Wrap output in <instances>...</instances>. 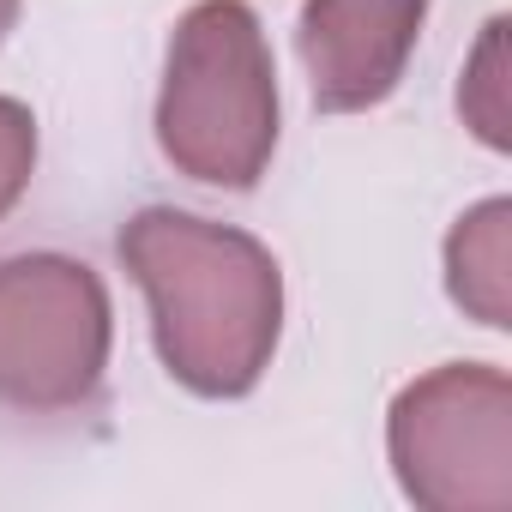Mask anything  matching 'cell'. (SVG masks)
<instances>
[{"mask_svg": "<svg viewBox=\"0 0 512 512\" xmlns=\"http://www.w3.org/2000/svg\"><path fill=\"white\" fill-rule=\"evenodd\" d=\"M121 266L151 302L163 368L199 398H241L272 368L284 332V272L241 229L169 205L121 229Z\"/></svg>", "mask_w": 512, "mask_h": 512, "instance_id": "1", "label": "cell"}, {"mask_svg": "<svg viewBox=\"0 0 512 512\" xmlns=\"http://www.w3.org/2000/svg\"><path fill=\"white\" fill-rule=\"evenodd\" d=\"M163 157L199 181L247 193L278 151V73L247 0H199L169 37L157 97Z\"/></svg>", "mask_w": 512, "mask_h": 512, "instance_id": "2", "label": "cell"}, {"mask_svg": "<svg viewBox=\"0 0 512 512\" xmlns=\"http://www.w3.org/2000/svg\"><path fill=\"white\" fill-rule=\"evenodd\" d=\"M386 446L422 512L512 506V380L488 362H446L392 398Z\"/></svg>", "mask_w": 512, "mask_h": 512, "instance_id": "3", "label": "cell"}, {"mask_svg": "<svg viewBox=\"0 0 512 512\" xmlns=\"http://www.w3.org/2000/svg\"><path fill=\"white\" fill-rule=\"evenodd\" d=\"M109 368L103 278L67 253L0 260V404L61 416L91 404Z\"/></svg>", "mask_w": 512, "mask_h": 512, "instance_id": "4", "label": "cell"}, {"mask_svg": "<svg viewBox=\"0 0 512 512\" xmlns=\"http://www.w3.org/2000/svg\"><path fill=\"white\" fill-rule=\"evenodd\" d=\"M428 0H308L296 49L308 91L326 115H362L386 103L416 55Z\"/></svg>", "mask_w": 512, "mask_h": 512, "instance_id": "5", "label": "cell"}, {"mask_svg": "<svg viewBox=\"0 0 512 512\" xmlns=\"http://www.w3.org/2000/svg\"><path fill=\"white\" fill-rule=\"evenodd\" d=\"M446 290L488 332L512 326V205L482 199L446 235Z\"/></svg>", "mask_w": 512, "mask_h": 512, "instance_id": "6", "label": "cell"}, {"mask_svg": "<svg viewBox=\"0 0 512 512\" xmlns=\"http://www.w3.org/2000/svg\"><path fill=\"white\" fill-rule=\"evenodd\" d=\"M458 115L464 127L488 145V151H506L512 145V103H506V19H488L482 25V43L464 67V85H458Z\"/></svg>", "mask_w": 512, "mask_h": 512, "instance_id": "7", "label": "cell"}, {"mask_svg": "<svg viewBox=\"0 0 512 512\" xmlns=\"http://www.w3.org/2000/svg\"><path fill=\"white\" fill-rule=\"evenodd\" d=\"M37 169V121L19 97H0V217H7Z\"/></svg>", "mask_w": 512, "mask_h": 512, "instance_id": "8", "label": "cell"}, {"mask_svg": "<svg viewBox=\"0 0 512 512\" xmlns=\"http://www.w3.org/2000/svg\"><path fill=\"white\" fill-rule=\"evenodd\" d=\"M19 7H25V0H0V37L19 25Z\"/></svg>", "mask_w": 512, "mask_h": 512, "instance_id": "9", "label": "cell"}]
</instances>
